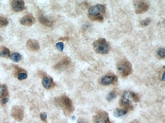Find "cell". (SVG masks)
<instances>
[{
  "label": "cell",
  "instance_id": "31",
  "mask_svg": "<svg viewBox=\"0 0 165 123\" xmlns=\"http://www.w3.org/2000/svg\"><path fill=\"white\" fill-rule=\"evenodd\" d=\"M129 123H140V122L136 120L132 121V122H131Z\"/></svg>",
  "mask_w": 165,
  "mask_h": 123
},
{
  "label": "cell",
  "instance_id": "30",
  "mask_svg": "<svg viewBox=\"0 0 165 123\" xmlns=\"http://www.w3.org/2000/svg\"><path fill=\"white\" fill-rule=\"evenodd\" d=\"M161 79H162V80L164 81L165 80V73H164V71L163 73V74L162 78H161Z\"/></svg>",
  "mask_w": 165,
  "mask_h": 123
},
{
  "label": "cell",
  "instance_id": "28",
  "mask_svg": "<svg viewBox=\"0 0 165 123\" xmlns=\"http://www.w3.org/2000/svg\"><path fill=\"white\" fill-rule=\"evenodd\" d=\"M8 101V98H4L1 100V102L3 104H5Z\"/></svg>",
  "mask_w": 165,
  "mask_h": 123
},
{
  "label": "cell",
  "instance_id": "17",
  "mask_svg": "<svg viewBox=\"0 0 165 123\" xmlns=\"http://www.w3.org/2000/svg\"><path fill=\"white\" fill-rule=\"evenodd\" d=\"M10 56V51L8 48L2 46L0 47V57L8 58Z\"/></svg>",
  "mask_w": 165,
  "mask_h": 123
},
{
  "label": "cell",
  "instance_id": "26",
  "mask_svg": "<svg viewBox=\"0 0 165 123\" xmlns=\"http://www.w3.org/2000/svg\"><path fill=\"white\" fill-rule=\"evenodd\" d=\"M132 99L135 103L138 102L140 101V98L137 94L132 92Z\"/></svg>",
  "mask_w": 165,
  "mask_h": 123
},
{
  "label": "cell",
  "instance_id": "8",
  "mask_svg": "<svg viewBox=\"0 0 165 123\" xmlns=\"http://www.w3.org/2000/svg\"><path fill=\"white\" fill-rule=\"evenodd\" d=\"M11 115L13 118L15 120L21 121L24 118L23 110L20 106H15L12 109Z\"/></svg>",
  "mask_w": 165,
  "mask_h": 123
},
{
  "label": "cell",
  "instance_id": "12",
  "mask_svg": "<svg viewBox=\"0 0 165 123\" xmlns=\"http://www.w3.org/2000/svg\"><path fill=\"white\" fill-rule=\"evenodd\" d=\"M12 8L16 12L21 11L24 9L25 3L22 0H14L11 3Z\"/></svg>",
  "mask_w": 165,
  "mask_h": 123
},
{
  "label": "cell",
  "instance_id": "4",
  "mask_svg": "<svg viewBox=\"0 0 165 123\" xmlns=\"http://www.w3.org/2000/svg\"><path fill=\"white\" fill-rule=\"evenodd\" d=\"M133 5L136 14H140L147 12L149 9V2L146 1L139 0L133 1Z\"/></svg>",
  "mask_w": 165,
  "mask_h": 123
},
{
  "label": "cell",
  "instance_id": "27",
  "mask_svg": "<svg viewBox=\"0 0 165 123\" xmlns=\"http://www.w3.org/2000/svg\"><path fill=\"white\" fill-rule=\"evenodd\" d=\"M40 118L43 121H45L46 120L47 118V115L46 113H42L40 115Z\"/></svg>",
  "mask_w": 165,
  "mask_h": 123
},
{
  "label": "cell",
  "instance_id": "21",
  "mask_svg": "<svg viewBox=\"0 0 165 123\" xmlns=\"http://www.w3.org/2000/svg\"><path fill=\"white\" fill-rule=\"evenodd\" d=\"M157 55L162 59L165 57V50L164 48H160L157 51Z\"/></svg>",
  "mask_w": 165,
  "mask_h": 123
},
{
  "label": "cell",
  "instance_id": "18",
  "mask_svg": "<svg viewBox=\"0 0 165 123\" xmlns=\"http://www.w3.org/2000/svg\"><path fill=\"white\" fill-rule=\"evenodd\" d=\"M10 57L13 61L16 63L19 62L21 60L22 58L21 55L17 53L11 54L10 56Z\"/></svg>",
  "mask_w": 165,
  "mask_h": 123
},
{
  "label": "cell",
  "instance_id": "3",
  "mask_svg": "<svg viewBox=\"0 0 165 123\" xmlns=\"http://www.w3.org/2000/svg\"><path fill=\"white\" fill-rule=\"evenodd\" d=\"M118 72L119 75L123 77H127L131 74L132 67L131 64L127 59L121 60L117 66Z\"/></svg>",
  "mask_w": 165,
  "mask_h": 123
},
{
  "label": "cell",
  "instance_id": "24",
  "mask_svg": "<svg viewBox=\"0 0 165 123\" xmlns=\"http://www.w3.org/2000/svg\"><path fill=\"white\" fill-rule=\"evenodd\" d=\"M56 47L58 50L62 52L64 48V44L62 42H59L56 44Z\"/></svg>",
  "mask_w": 165,
  "mask_h": 123
},
{
  "label": "cell",
  "instance_id": "23",
  "mask_svg": "<svg viewBox=\"0 0 165 123\" xmlns=\"http://www.w3.org/2000/svg\"><path fill=\"white\" fill-rule=\"evenodd\" d=\"M28 77L27 73H21L18 74V78L19 80H23L26 79Z\"/></svg>",
  "mask_w": 165,
  "mask_h": 123
},
{
  "label": "cell",
  "instance_id": "29",
  "mask_svg": "<svg viewBox=\"0 0 165 123\" xmlns=\"http://www.w3.org/2000/svg\"><path fill=\"white\" fill-rule=\"evenodd\" d=\"M77 123H88L87 122L82 119H80L77 121Z\"/></svg>",
  "mask_w": 165,
  "mask_h": 123
},
{
  "label": "cell",
  "instance_id": "7",
  "mask_svg": "<svg viewBox=\"0 0 165 123\" xmlns=\"http://www.w3.org/2000/svg\"><path fill=\"white\" fill-rule=\"evenodd\" d=\"M131 99H132V92H125L122 95L120 101V105L125 108L127 109L131 108Z\"/></svg>",
  "mask_w": 165,
  "mask_h": 123
},
{
  "label": "cell",
  "instance_id": "19",
  "mask_svg": "<svg viewBox=\"0 0 165 123\" xmlns=\"http://www.w3.org/2000/svg\"><path fill=\"white\" fill-rule=\"evenodd\" d=\"M9 22L7 18L0 16V28L5 27L8 24Z\"/></svg>",
  "mask_w": 165,
  "mask_h": 123
},
{
  "label": "cell",
  "instance_id": "14",
  "mask_svg": "<svg viewBox=\"0 0 165 123\" xmlns=\"http://www.w3.org/2000/svg\"><path fill=\"white\" fill-rule=\"evenodd\" d=\"M39 20L40 23L47 27H50L51 25L52 22L50 19L43 14H40L39 17Z\"/></svg>",
  "mask_w": 165,
  "mask_h": 123
},
{
  "label": "cell",
  "instance_id": "15",
  "mask_svg": "<svg viewBox=\"0 0 165 123\" xmlns=\"http://www.w3.org/2000/svg\"><path fill=\"white\" fill-rule=\"evenodd\" d=\"M53 82V79L50 77H45L42 81V85L45 89L50 88Z\"/></svg>",
  "mask_w": 165,
  "mask_h": 123
},
{
  "label": "cell",
  "instance_id": "25",
  "mask_svg": "<svg viewBox=\"0 0 165 123\" xmlns=\"http://www.w3.org/2000/svg\"><path fill=\"white\" fill-rule=\"evenodd\" d=\"M6 90L5 86L0 85V98H2L4 95Z\"/></svg>",
  "mask_w": 165,
  "mask_h": 123
},
{
  "label": "cell",
  "instance_id": "9",
  "mask_svg": "<svg viewBox=\"0 0 165 123\" xmlns=\"http://www.w3.org/2000/svg\"><path fill=\"white\" fill-rule=\"evenodd\" d=\"M70 63L71 60L69 57H64L55 65L54 68L55 69L57 70H63L66 69Z\"/></svg>",
  "mask_w": 165,
  "mask_h": 123
},
{
  "label": "cell",
  "instance_id": "6",
  "mask_svg": "<svg viewBox=\"0 0 165 123\" xmlns=\"http://www.w3.org/2000/svg\"><path fill=\"white\" fill-rule=\"evenodd\" d=\"M93 123H111L110 120L109 115L105 111H100L93 116Z\"/></svg>",
  "mask_w": 165,
  "mask_h": 123
},
{
  "label": "cell",
  "instance_id": "16",
  "mask_svg": "<svg viewBox=\"0 0 165 123\" xmlns=\"http://www.w3.org/2000/svg\"><path fill=\"white\" fill-rule=\"evenodd\" d=\"M127 110L126 109L117 108L115 109L113 114L115 117L119 118L127 114Z\"/></svg>",
  "mask_w": 165,
  "mask_h": 123
},
{
  "label": "cell",
  "instance_id": "11",
  "mask_svg": "<svg viewBox=\"0 0 165 123\" xmlns=\"http://www.w3.org/2000/svg\"><path fill=\"white\" fill-rule=\"evenodd\" d=\"M35 22V18L30 15H25L22 17L20 20V24L27 26H31Z\"/></svg>",
  "mask_w": 165,
  "mask_h": 123
},
{
  "label": "cell",
  "instance_id": "32",
  "mask_svg": "<svg viewBox=\"0 0 165 123\" xmlns=\"http://www.w3.org/2000/svg\"><path fill=\"white\" fill-rule=\"evenodd\" d=\"M2 40V37L0 36V41H1Z\"/></svg>",
  "mask_w": 165,
  "mask_h": 123
},
{
  "label": "cell",
  "instance_id": "22",
  "mask_svg": "<svg viewBox=\"0 0 165 123\" xmlns=\"http://www.w3.org/2000/svg\"><path fill=\"white\" fill-rule=\"evenodd\" d=\"M151 22L150 18H147L141 22V25L142 27H146L150 24Z\"/></svg>",
  "mask_w": 165,
  "mask_h": 123
},
{
  "label": "cell",
  "instance_id": "10",
  "mask_svg": "<svg viewBox=\"0 0 165 123\" xmlns=\"http://www.w3.org/2000/svg\"><path fill=\"white\" fill-rule=\"evenodd\" d=\"M26 47L29 50L36 52L40 50V46L39 43L36 40L30 39L27 42Z\"/></svg>",
  "mask_w": 165,
  "mask_h": 123
},
{
  "label": "cell",
  "instance_id": "13",
  "mask_svg": "<svg viewBox=\"0 0 165 123\" xmlns=\"http://www.w3.org/2000/svg\"><path fill=\"white\" fill-rule=\"evenodd\" d=\"M115 78V76L114 75H106L102 77L101 79V82L103 85H108L114 82Z\"/></svg>",
  "mask_w": 165,
  "mask_h": 123
},
{
  "label": "cell",
  "instance_id": "1",
  "mask_svg": "<svg viewBox=\"0 0 165 123\" xmlns=\"http://www.w3.org/2000/svg\"><path fill=\"white\" fill-rule=\"evenodd\" d=\"M106 11V6L103 4H98L90 7L88 10L89 18L93 21L102 22L103 20V15Z\"/></svg>",
  "mask_w": 165,
  "mask_h": 123
},
{
  "label": "cell",
  "instance_id": "5",
  "mask_svg": "<svg viewBox=\"0 0 165 123\" xmlns=\"http://www.w3.org/2000/svg\"><path fill=\"white\" fill-rule=\"evenodd\" d=\"M61 106L67 113H70L74 111L72 102L68 97L63 96L58 100Z\"/></svg>",
  "mask_w": 165,
  "mask_h": 123
},
{
  "label": "cell",
  "instance_id": "20",
  "mask_svg": "<svg viewBox=\"0 0 165 123\" xmlns=\"http://www.w3.org/2000/svg\"><path fill=\"white\" fill-rule=\"evenodd\" d=\"M116 97L115 93L114 92H111L109 93L106 96V99L109 101L115 99Z\"/></svg>",
  "mask_w": 165,
  "mask_h": 123
},
{
  "label": "cell",
  "instance_id": "2",
  "mask_svg": "<svg viewBox=\"0 0 165 123\" xmlns=\"http://www.w3.org/2000/svg\"><path fill=\"white\" fill-rule=\"evenodd\" d=\"M93 47L94 50L98 54H108L110 50V45L105 38H100L93 42Z\"/></svg>",
  "mask_w": 165,
  "mask_h": 123
}]
</instances>
